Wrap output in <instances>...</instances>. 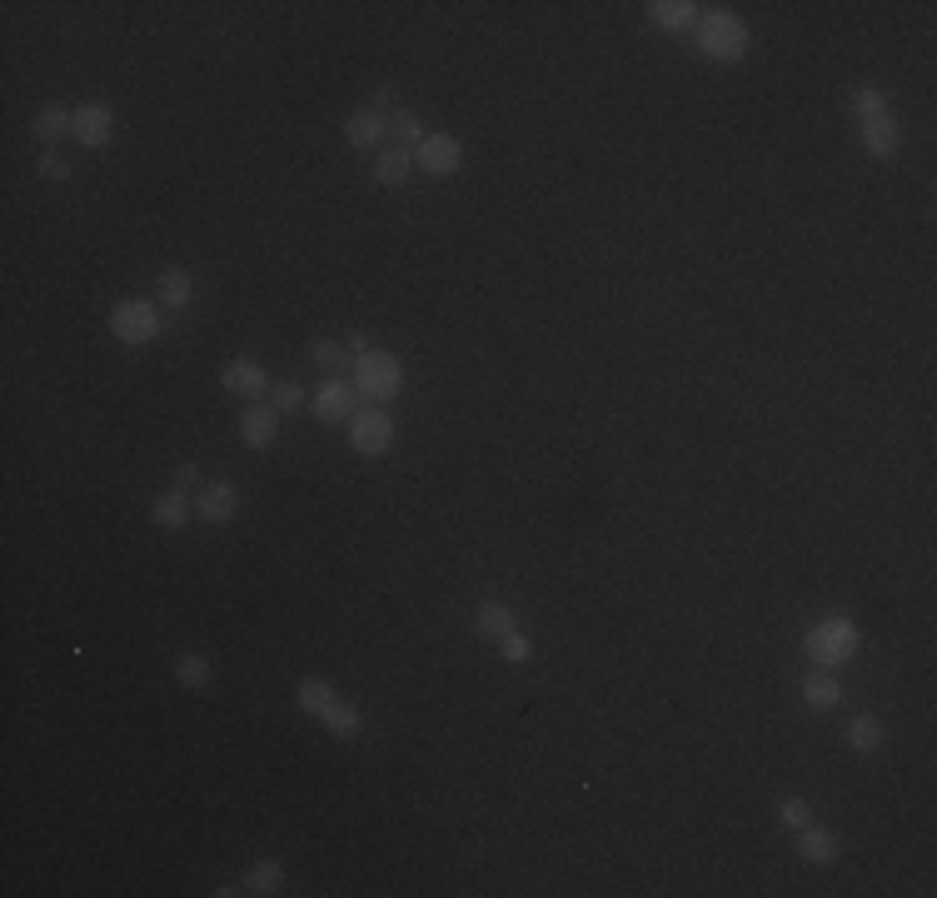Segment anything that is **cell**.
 I'll list each match as a JSON object with an SVG mask.
<instances>
[{"label": "cell", "mask_w": 937, "mask_h": 898, "mask_svg": "<svg viewBox=\"0 0 937 898\" xmlns=\"http://www.w3.org/2000/svg\"><path fill=\"white\" fill-rule=\"evenodd\" d=\"M240 894H245V884H220L215 888V898H240Z\"/></svg>", "instance_id": "e575fe53"}, {"label": "cell", "mask_w": 937, "mask_h": 898, "mask_svg": "<svg viewBox=\"0 0 937 898\" xmlns=\"http://www.w3.org/2000/svg\"><path fill=\"white\" fill-rule=\"evenodd\" d=\"M220 385H224L230 395H240V400H265L275 379H270V369L259 365L255 355H234V360H224Z\"/></svg>", "instance_id": "8fae6325"}, {"label": "cell", "mask_w": 937, "mask_h": 898, "mask_svg": "<svg viewBox=\"0 0 937 898\" xmlns=\"http://www.w3.org/2000/svg\"><path fill=\"white\" fill-rule=\"evenodd\" d=\"M309 410H315L319 425H350L354 410H360V390H354V379H325V385L309 395Z\"/></svg>", "instance_id": "9c48e42d"}, {"label": "cell", "mask_w": 937, "mask_h": 898, "mask_svg": "<svg viewBox=\"0 0 937 898\" xmlns=\"http://www.w3.org/2000/svg\"><path fill=\"white\" fill-rule=\"evenodd\" d=\"M414 166L424 170L429 180H449L464 170V141L445 131H429L419 145H414Z\"/></svg>", "instance_id": "52a82bcc"}, {"label": "cell", "mask_w": 937, "mask_h": 898, "mask_svg": "<svg viewBox=\"0 0 937 898\" xmlns=\"http://www.w3.org/2000/svg\"><path fill=\"white\" fill-rule=\"evenodd\" d=\"M344 141L354 145V150H385L389 141V116H379V110H354L350 120H344Z\"/></svg>", "instance_id": "2e32d148"}, {"label": "cell", "mask_w": 937, "mask_h": 898, "mask_svg": "<svg viewBox=\"0 0 937 898\" xmlns=\"http://www.w3.org/2000/svg\"><path fill=\"white\" fill-rule=\"evenodd\" d=\"M175 489H185V495H190V489H199V464H180V470H175Z\"/></svg>", "instance_id": "d6a6232c"}, {"label": "cell", "mask_w": 937, "mask_h": 898, "mask_svg": "<svg viewBox=\"0 0 937 898\" xmlns=\"http://www.w3.org/2000/svg\"><path fill=\"white\" fill-rule=\"evenodd\" d=\"M369 110H379V116H394V90H389V85H375V90H369Z\"/></svg>", "instance_id": "1f68e13d"}, {"label": "cell", "mask_w": 937, "mask_h": 898, "mask_svg": "<svg viewBox=\"0 0 937 898\" xmlns=\"http://www.w3.org/2000/svg\"><path fill=\"white\" fill-rule=\"evenodd\" d=\"M190 514H195V499L185 489H165V495L150 499V524L155 530H185Z\"/></svg>", "instance_id": "d6986e66"}, {"label": "cell", "mask_w": 937, "mask_h": 898, "mask_svg": "<svg viewBox=\"0 0 937 898\" xmlns=\"http://www.w3.org/2000/svg\"><path fill=\"white\" fill-rule=\"evenodd\" d=\"M160 330H165V310L155 305V295H135V300H115V305H110V335H115L125 350L155 344Z\"/></svg>", "instance_id": "8992f818"}, {"label": "cell", "mask_w": 937, "mask_h": 898, "mask_svg": "<svg viewBox=\"0 0 937 898\" xmlns=\"http://www.w3.org/2000/svg\"><path fill=\"white\" fill-rule=\"evenodd\" d=\"M115 106L110 100H85V106H75V145L81 150H106L110 141H115Z\"/></svg>", "instance_id": "30bf717a"}, {"label": "cell", "mask_w": 937, "mask_h": 898, "mask_svg": "<svg viewBox=\"0 0 937 898\" xmlns=\"http://www.w3.org/2000/svg\"><path fill=\"white\" fill-rule=\"evenodd\" d=\"M853 116H857V135H863L867 160H892V155L902 150L898 116H892L888 95H883L873 81L853 85Z\"/></svg>", "instance_id": "7a4b0ae2"}, {"label": "cell", "mask_w": 937, "mask_h": 898, "mask_svg": "<svg viewBox=\"0 0 937 898\" xmlns=\"http://www.w3.org/2000/svg\"><path fill=\"white\" fill-rule=\"evenodd\" d=\"M424 135H429V131H424V120L414 116V110H394V116H389V141H394V145H410V150H414Z\"/></svg>", "instance_id": "4316f807"}, {"label": "cell", "mask_w": 937, "mask_h": 898, "mask_svg": "<svg viewBox=\"0 0 937 898\" xmlns=\"http://www.w3.org/2000/svg\"><path fill=\"white\" fill-rule=\"evenodd\" d=\"M210 679H215V664L205 659L199 650H185V654L175 659V684H180V689L199 694V689H210Z\"/></svg>", "instance_id": "d4e9b609"}, {"label": "cell", "mask_w": 937, "mask_h": 898, "mask_svg": "<svg viewBox=\"0 0 937 898\" xmlns=\"http://www.w3.org/2000/svg\"><path fill=\"white\" fill-rule=\"evenodd\" d=\"M474 629H479L484 639H494V644H499L504 634H514V629H519V619H514V609H509L504 599H479V604H474Z\"/></svg>", "instance_id": "7402d4cb"}, {"label": "cell", "mask_w": 937, "mask_h": 898, "mask_svg": "<svg viewBox=\"0 0 937 898\" xmlns=\"http://www.w3.org/2000/svg\"><path fill=\"white\" fill-rule=\"evenodd\" d=\"M240 514V489L230 480H210V485L195 489V520L205 524H230Z\"/></svg>", "instance_id": "7c38bea8"}, {"label": "cell", "mask_w": 937, "mask_h": 898, "mask_svg": "<svg viewBox=\"0 0 937 898\" xmlns=\"http://www.w3.org/2000/svg\"><path fill=\"white\" fill-rule=\"evenodd\" d=\"M803 704H808L813 714H828L843 704V684H838V674L832 669H813L808 679H803Z\"/></svg>", "instance_id": "44dd1931"}, {"label": "cell", "mask_w": 937, "mask_h": 898, "mask_svg": "<svg viewBox=\"0 0 937 898\" xmlns=\"http://www.w3.org/2000/svg\"><path fill=\"white\" fill-rule=\"evenodd\" d=\"M778 818H783V828H803V824H813V809H808V799H798V793H788V799H778Z\"/></svg>", "instance_id": "f546056e"}, {"label": "cell", "mask_w": 937, "mask_h": 898, "mask_svg": "<svg viewBox=\"0 0 937 898\" xmlns=\"http://www.w3.org/2000/svg\"><path fill=\"white\" fill-rule=\"evenodd\" d=\"M36 170H40V180H50V185H65V180L75 175V166H71V155L65 150H46Z\"/></svg>", "instance_id": "f1b7e54d"}, {"label": "cell", "mask_w": 937, "mask_h": 898, "mask_svg": "<svg viewBox=\"0 0 937 898\" xmlns=\"http://www.w3.org/2000/svg\"><path fill=\"white\" fill-rule=\"evenodd\" d=\"M270 404L280 414H294V410H305V404H309V390L300 385V379H275V385H270Z\"/></svg>", "instance_id": "83f0119b"}, {"label": "cell", "mask_w": 937, "mask_h": 898, "mask_svg": "<svg viewBox=\"0 0 937 898\" xmlns=\"http://www.w3.org/2000/svg\"><path fill=\"white\" fill-rule=\"evenodd\" d=\"M848 749H853V754H873V749H883V719L878 714H857V719L848 724Z\"/></svg>", "instance_id": "484cf974"}, {"label": "cell", "mask_w": 937, "mask_h": 898, "mask_svg": "<svg viewBox=\"0 0 937 898\" xmlns=\"http://www.w3.org/2000/svg\"><path fill=\"white\" fill-rule=\"evenodd\" d=\"M150 295L160 310H190V300H195V275H190L185 265H165V270L150 280Z\"/></svg>", "instance_id": "4fadbf2b"}, {"label": "cell", "mask_w": 937, "mask_h": 898, "mask_svg": "<svg viewBox=\"0 0 937 898\" xmlns=\"http://www.w3.org/2000/svg\"><path fill=\"white\" fill-rule=\"evenodd\" d=\"M245 894H259V898H275V894H284V863L275 859V853H265V859H255L245 869Z\"/></svg>", "instance_id": "603a6c76"}, {"label": "cell", "mask_w": 937, "mask_h": 898, "mask_svg": "<svg viewBox=\"0 0 937 898\" xmlns=\"http://www.w3.org/2000/svg\"><path fill=\"white\" fill-rule=\"evenodd\" d=\"M240 439H245L250 449H270L275 439H280V410L275 404H250V410H240Z\"/></svg>", "instance_id": "5bb4252c"}, {"label": "cell", "mask_w": 937, "mask_h": 898, "mask_svg": "<svg viewBox=\"0 0 937 898\" xmlns=\"http://www.w3.org/2000/svg\"><path fill=\"white\" fill-rule=\"evenodd\" d=\"M857 650H863V629L848 615H828L803 634V654H808L813 669H843Z\"/></svg>", "instance_id": "3957f363"}, {"label": "cell", "mask_w": 937, "mask_h": 898, "mask_svg": "<svg viewBox=\"0 0 937 898\" xmlns=\"http://www.w3.org/2000/svg\"><path fill=\"white\" fill-rule=\"evenodd\" d=\"M31 135H36L46 150H56L60 141H75V110H71V106H60V100L40 106V116L31 120Z\"/></svg>", "instance_id": "9a60e30c"}, {"label": "cell", "mask_w": 937, "mask_h": 898, "mask_svg": "<svg viewBox=\"0 0 937 898\" xmlns=\"http://www.w3.org/2000/svg\"><path fill=\"white\" fill-rule=\"evenodd\" d=\"M499 654H504L509 664H524L528 654H534V644H528V634H524V629H514V634H504V639H499Z\"/></svg>", "instance_id": "4dcf8cb0"}, {"label": "cell", "mask_w": 937, "mask_h": 898, "mask_svg": "<svg viewBox=\"0 0 937 898\" xmlns=\"http://www.w3.org/2000/svg\"><path fill=\"white\" fill-rule=\"evenodd\" d=\"M344 344H350V355H364V350H375V344H369V335H364V330H350V340H344Z\"/></svg>", "instance_id": "836d02e7"}, {"label": "cell", "mask_w": 937, "mask_h": 898, "mask_svg": "<svg viewBox=\"0 0 937 898\" xmlns=\"http://www.w3.org/2000/svg\"><path fill=\"white\" fill-rule=\"evenodd\" d=\"M410 175H414V150L410 145H385V150L375 155V185L399 190Z\"/></svg>", "instance_id": "ffe728a7"}, {"label": "cell", "mask_w": 937, "mask_h": 898, "mask_svg": "<svg viewBox=\"0 0 937 898\" xmlns=\"http://www.w3.org/2000/svg\"><path fill=\"white\" fill-rule=\"evenodd\" d=\"M798 834V859L803 863H818V869H828V863H838V834L832 828H823V824H803V828H793Z\"/></svg>", "instance_id": "e0dca14e"}, {"label": "cell", "mask_w": 937, "mask_h": 898, "mask_svg": "<svg viewBox=\"0 0 937 898\" xmlns=\"http://www.w3.org/2000/svg\"><path fill=\"white\" fill-rule=\"evenodd\" d=\"M644 11H648V21H654L658 31L679 36V31H693V25H698L703 5H693V0H648Z\"/></svg>", "instance_id": "ac0fdd59"}, {"label": "cell", "mask_w": 937, "mask_h": 898, "mask_svg": "<svg viewBox=\"0 0 937 898\" xmlns=\"http://www.w3.org/2000/svg\"><path fill=\"white\" fill-rule=\"evenodd\" d=\"M693 36H698V50L714 65H739L743 56H749V21L733 11H723V5H714V11H703L698 25H693Z\"/></svg>", "instance_id": "277c9868"}, {"label": "cell", "mask_w": 937, "mask_h": 898, "mask_svg": "<svg viewBox=\"0 0 937 898\" xmlns=\"http://www.w3.org/2000/svg\"><path fill=\"white\" fill-rule=\"evenodd\" d=\"M350 379H354V390H360V400L394 404L404 395V360L394 350H364V355H354Z\"/></svg>", "instance_id": "5b68a950"}, {"label": "cell", "mask_w": 937, "mask_h": 898, "mask_svg": "<svg viewBox=\"0 0 937 898\" xmlns=\"http://www.w3.org/2000/svg\"><path fill=\"white\" fill-rule=\"evenodd\" d=\"M394 420H389V410H354L350 420V449L354 454H364V460H379V454H389L394 449Z\"/></svg>", "instance_id": "ba28073f"}, {"label": "cell", "mask_w": 937, "mask_h": 898, "mask_svg": "<svg viewBox=\"0 0 937 898\" xmlns=\"http://www.w3.org/2000/svg\"><path fill=\"white\" fill-rule=\"evenodd\" d=\"M309 365L325 369V379H350L354 355H350V344H340V340H315L309 344Z\"/></svg>", "instance_id": "cb8c5ba5"}, {"label": "cell", "mask_w": 937, "mask_h": 898, "mask_svg": "<svg viewBox=\"0 0 937 898\" xmlns=\"http://www.w3.org/2000/svg\"><path fill=\"white\" fill-rule=\"evenodd\" d=\"M294 704L309 714V719H319L325 724L340 744H354L364 733V714H360V704H350V699L340 694V689L329 684V679H319V674H305L300 684H294Z\"/></svg>", "instance_id": "6da1fadb"}]
</instances>
